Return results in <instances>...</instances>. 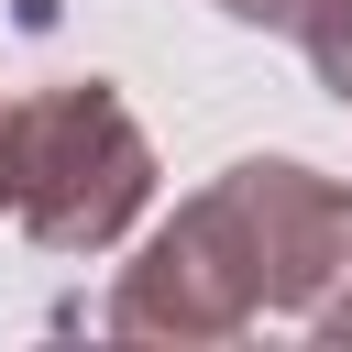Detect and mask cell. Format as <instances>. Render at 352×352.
Here are the masks:
<instances>
[{"instance_id": "1", "label": "cell", "mask_w": 352, "mask_h": 352, "mask_svg": "<svg viewBox=\"0 0 352 352\" xmlns=\"http://www.w3.org/2000/svg\"><path fill=\"white\" fill-rule=\"evenodd\" d=\"M352 286V187L297 154L209 176L110 286V341H242L253 319H319Z\"/></svg>"}, {"instance_id": "4", "label": "cell", "mask_w": 352, "mask_h": 352, "mask_svg": "<svg viewBox=\"0 0 352 352\" xmlns=\"http://www.w3.org/2000/svg\"><path fill=\"white\" fill-rule=\"evenodd\" d=\"M209 11H231V22H253V33H308L319 0H209Z\"/></svg>"}, {"instance_id": "5", "label": "cell", "mask_w": 352, "mask_h": 352, "mask_svg": "<svg viewBox=\"0 0 352 352\" xmlns=\"http://www.w3.org/2000/svg\"><path fill=\"white\" fill-rule=\"evenodd\" d=\"M308 330H319V341H352V286H341V297H330V308H319Z\"/></svg>"}, {"instance_id": "3", "label": "cell", "mask_w": 352, "mask_h": 352, "mask_svg": "<svg viewBox=\"0 0 352 352\" xmlns=\"http://www.w3.org/2000/svg\"><path fill=\"white\" fill-rule=\"evenodd\" d=\"M297 44H308V66H319V88H330V99L352 110V0H319Z\"/></svg>"}, {"instance_id": "2", "label": "cell", "mask_w": 352, "mask_h": 352, "mask_svg": "<svg viewBox=\"0 0 352 352\" xmlns=\"http://www.w3.org/2000/svg\"><path fill=\"white\" fill-rule=\"evenodd\" d=\"M154 209V143L110 77L0 99V220L44 253H110Z\"/></svg>"}]
</instances>
